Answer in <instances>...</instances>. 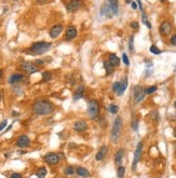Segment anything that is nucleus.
Segmentation results:
<instances>
[{
	"instance_id": "33",
	"label": "nucleus",
	"mask_w": 176,
	"mask_h": 178,
	"mask_svg": "<svg viewBox=\"0 0 176 178\" xmlns=\"http://www.w3.org/2000/svg\"><path fill=\"white\" fill-rule=\"evenodd\" d=\"M149 51L151 52L152 54H155V55H158V54H160L162 52L160 49H159L157 45H155V44H152L151 47H150V49H149Z\"/></svg>"
},
{
	"instance_id": "3",
	"label": "nucleus",
	"mask_w": 176,
	"mask_h": 178,
	"mask_svg": "<svg viewBox=\"0 0 176 178\" xmlns=\"http://www.w3.org/2000/svg\"><path fill=\"white\" fill-rule=\"evenodd\" d=\"M122 118L120 116H118L115 121H113L112 128H111L110 132V139L113 144H117L119 142L120 136H121V132H122Z\"/></svg>"
},
{
	"instance_id": "5",
	"label": "nucleus",
	"mask_w": 176,
	"mask_h": 178,
	"mask_svg": "<svg viewBox=\"0 0 176 178\" xmlns=\"http://www.w3.org/2000/svg\"><path fill=\"white\" fill-rule=\"evenodd\" d=\"M145 96H146L145 88L142 85H135L133 88V103L135 105L140 104L145 99Z\"/></svg>"
},
{
	"instance_id": "7",
	"label": "nucleus",
	"mask_w": 176,
	"mask_h": 178,
	"mask_svg": "<svg viewBox=\"0 0 176 178\" xmlns=\"http://www.w3.org/2000/svg\"><path fill=\"white\" fill-rule=\"evenodd\" d=\"M173 25L170 21H163L159 26V33L162 37H169L172 34Z\"/></svg>"
},
{
	"instance_id": "8",
	"label": "nucleus",
	"mask_w": 176,
	"mask_h": 178,
	"mask_svg": "<svg viewBox=\"0 0 176 178\" xmlns=\"http://www.w3.org/2000/svg\"><path fill=\"white\" fill-rule=\"evenodd\" d=\"M43 161L48 165H57L60 163L61 161V157L58 153H55V152H48L43 157Z\"/></svg>"
},
{
	"instance_id": "41",
	"label": "nucleus",
	"mask_w": 176,
	"mask_h": 178,
	"mask_svg": "<svg viewBox=\"0 0 176 178\" xmlns=\"http://www.w3.org/2000/svg\"><path fill=\"white\" fill-rule=\"evenodd\" d=\"M131 8L133 10H136L138 8V4H137V2L136 1H132V3H131Z\"/></svg>"
},
{
	"instance_id": "38",
	"label": "nucleus",
	"mask_w": 176,
	"mask_h": 178,
	"mask_svg": "<svg viewBox=\"0 0 176 178\" xmlns=\"http://www.w3.org/2000/svg\"><path fill=\"white\" fill-rule=\"evenodd\" d=\"M170 43H171L172 45H175V47H176V34H175V35L172 36V37H171Z\"/></svg>"
},
{
	"instance_id": "42",
	"label": "nucleus",
	"mask_w": 176,
	"mask_h": 178,
	"mask_svg": "<svg viewBox=\"0 0 176 178\" xmlns=\"http://www.w3.org/2000/svg\"><path fill=\"white\" fill-rule=\"evenodd\" d=\"M35 64H36L37 66H43L45 65V62H43L42 59H37L36 62H35Z\"/></svg>"
},
{
	"instance_id": "15",
	"label": "nucleus",
	"mask_w": 176,
	"mask_h": 178,
	"mask_svg": "<svg viewBox=\"0 0 176 178\" xmlns=\"http://www.w3.org/2000/svg\"><path fill=\"white\" fill-rule=\"evenodd\" d=\"M64 29V27L63 25H61V24H55L54 26L51 27V29H50V37L52 39H56L58 36L62 34V31H63Z\"/></svg>"
},
{
	"instance_id": "13",
	"label": "nucleus",
	"mask_w": 176,
	"mask_h": 178,
	"mask_svg": "<svg viewBox=\"0 0 176 178\" xmlns=\"http://www.w3.org/2000/svg\"><path fill=\"white\" fill-rule=\"evenodd\" d=\"M15 145L18 146V148H27L30 146V139L27 135H21L18 136L15 140Z\"/></svg>"
},
{
	"instance_id": "2",
	"label": "nucleus",
	"mask_w": 176,
	"mask_h": 178,
	"mask_svg": "<svg viewBox=\"0 0 176 178\" xmlns=\"http://www.w3.org/2000/svg\"><path fill=\"white\" fill-rule=\"evenodd\" d=\"M87 113L91 120H97L101 116V104L97 99H89L88 101Z\"/></svg>"
},
{
	"instance_id": "29",
	"label": "nucleus",
	"mask_w": 176,
	"mask_h": 178,
	"mask_svg": "<svg viewBox=\"0 0 176 178\" xmlns=\"http://www.w3.org/2000/svg\"><path fill=\"white\" fill-rule=\"evenodd\" d=\"M108 111L111 113V115H117V113L119 112V106L116 104H110L108 106Z\"/></svg>"
},
{
	"instance_id": "11",
	"label": "nucleus",
	"mask_w": 176,
	"mask_h": 178,
	"mask_svg": "<svg viewBox=\"0 0 176 178\" xmlns=\"http://www.w3.org/2000/svg\"><path fill=\"white\" fill-rule=\"evenodd\" d=\"M78 36V30L77 27L75 25H69V26L66 27V31H65V39L67 41H72L74 39L77 38Z\"/></svg>"
},
{
	"instance_id": "23",
	"label": "nucleus",
	"mask_w": 176,
	"mask_h": 178,
	"mask_svg": "<svg viewBox=\"0 0 176 178\" xmlns=\"http://www.w3.org/2000/svg\"><path fill=\"white\" fill-rule=\"evenodd\" d=\"M103 66H104L105 71H106V76L112 74V72L115 71V67L111 65L110 63L108 62V61H104V62H103Z\"/></svg>"
},
{
	"instance_id": "12",
	"label": "nucleus",
	"mask_w": 176,
	"mask_h": 178,
	"mask_svg": "<svg viewBox=\"0 0 176 178\" xmlns=\"http://www.w3.org/2000/svg\"><path fill=\"white\" fill-rule=\"evenodd\" d=\"M72 128L77 133H83L88 130V123L84 120H78L72 123Z\"/></svg>"
},
{
	"instance_id": "48",
	"label": "nucleus",
	"mask_w": 176,
	"mask_h": 178,
	"mask_svg": "<svg viewBox=\"0 0 176 178\" xmlns=\"http://www.w3.org/2000/svg\"><path fill=\"white\" fill-rule=\"evenodd\" d=\"M1 99H2V93L0 92V101H1Z\"/></svg>"
},
{
	"instance_id": "31",
	"label": "nucleus",
	"mask_w": 176,
	"mask_h": 178,
	"mask_svg": "<svg viewBox=\"0 0 176 178\" xmlns=\"http://www.w3.org/2000/svg\"><path fill=\"white\" fill-rule=\"evenodd\" d=\"M157 90H158V86L151 85V86H148V88H145V92H146V95H150V94H153Z\"/></svg>"
},
{
	"instance_id": "16",
	"label": "nucleus",
	"mask_w": 176,
	"mask_h": 178,
	"mask_svg": "<svg viewBox=\"0 0 176 178\" xmlns=\"http://www.w3.org/2000/svg\"><path fill=\"white\" fill-rule=\"evenodd\" d=\"M108 154V147L106 145L102 146L101 148H99V150L97 152H96L95 154V160L96 161H103L106 158V155Z\"/></svg>"
},
{
	"instance_id": "39",
	"label": "nucleus",
	"mask_w": 176,
	"mask_h": 178,
	"mask_svg": "<svg viewBox=\"0 0 176 178\" xmlns=\"http://www.w3.org/2000/svg\"><path fill=\"white\" fill-rule=\"evenodd\" d=\"M10 178H22V174H20V173H12Z\"/></svg>"
},
{
	"instance_id": "45",
	"label": "nucleus",
	"mask_w": 176,
	"mask_h": 178,
	"mask_svg": "<svg viewBox=\"0 0 176 178\" xmlns=\"http://www.w3.org/2000/svg\"><path fill=\"white\" fill-rule=\"evenodd\" d=\"M132 1H133V0H126V4H131Z\"/></svg>"
},
{
	"instance_id": "44",
	"label": "nucleus",
	"mask_w": 176,
	"mask_h": 178,
	"mask_svg": "<svg viewBox=\"0 0 176 178\" xmlns=\"http://www.w3.org/2000/svg\"><path fill=\"white\" fill-rule=\"evenodd\" d=\"M37 3H40V4H43V3H45L48 0H35Z\"/></svg>"
},
{
	"instance_id": "37",
	"label": "nucleus",
	"mask_w": 176,
	"mask_h": 178,
	"mask_svg": "<svg viewBox=\"0 0 176 178\" xmlns=\"http://www.w3.org/2000/svg\"><path fill=\"white\" fill-rule=\"evenodd\" d=\"M130 26H131L132 29H135V30L139 29V24H138V22H136V21L132 22V23L130 24Z\"/></svg>"
},
{
	"instance_id": "14",
	"label": "nucleus",
	"mask_w": 176,
	"mask_h": 178,
	"mask_svg": "<svg viewBox=\"0 0 176 178\" xmlns=\"http://www.w3.org/2000/svg\"><path fill=\"white\" fill-rule=\"evenodd\" d=\"M25 80V77L22 74H12L8 79V83L11 85H16L20 84Z\"/></svg>"
},
{
	"instance_id": "19",
	"label": "nucleus",
	"mask_w": 176,
	"mask_h": 178,
	"mask_svg": "<svg viewBox=\"0 0 176 178\" xmlns=\"http://www.w3.org/2000/svg\"><path fill=\"white\" fill-rule=\"evenodd\" d=\"M85 94V86L84 85H79L76 89L75 93H74V101H79L83 97Z\"/></svg>"
},
{
	"instance_id": "40",
	"label": "nucleus",
	"mask_w": 176,
	"mask_h": 178,
	"mask_svg": "<svg viewBox=\"0 0 176 178\" xmlns=\"http://www.w3.org/2000/svg\"><path fill=\"white\" fill-rule=\"evenodd\" d=\"M7 123H8V121H7V120H3V121L1 122V123H0V131H2L3 128H6V126H7Z\"/></svg>"
},
{
	"instance_id": "25",
	"label": "nucleus",
	"mask_w": 176,
	"mask_h": 178,
	"mask_svg": "<svg viewBox=\"0 0 176 178\" xmlns=\"http://www.w3.org/2000/svg\"><path fill=\"white\" fill-rule=\"evenodd\" d=\"M47 174H48V171H47V169H45V166L39 167V169H37V172H36L37 178H45L47 177Z\"/></svg>"
},
{
	"instance_id": "27",
	"label": "nucleus",
	"mask_w": 176,
	"mask_h": 178,
	"mask_svg": "<svg viewBox=\"0 0 176 178\" xmlns=\"http://www.w3.org/2000/svg\"><path fill=\"white\" fill-rule=\"evenodd\" d=\"M142 22H143V24L145 25V26H147L148 28H151V24H150L149 20H148V18H147L146 13H145V11H142Z\"/></svg>"
},
{
	"instance_id": "26",
	"label": "nucleus",
	"mask_w": 176,
	"mask_h": 178,
	"mask_svg": "<svg viewBox=\"0 0 176 178\" xmlns=\"http://www.w3.org/2000/svg\"><path fill=\"white\" fill-rule=\"evenodd\" d=\"M52 78H53V76H52V72H51V71L45 70L42 72V82L43 83L50 82V81L52 80Z\"/></svg>"
},
{
	"instance_id": "30",
	"label": "nucleus",
	"mask_w": 176,
	"mask_h": 178,
	"mask_svg": "<svg viewBox=\"0 0 176 178\" xmlns=\"http://www.w3.org/2000/svg\"><path fill=\"white\" fill-rule=\"evenodd\" d=\"M76 173V169L74 166L72 165H68V166H66L65 169H64V174L67 176H72L74 174Z\"/></svg>"
},
{
	"instance_id": "43",
	"label": "nucleus",
	"mask_w": 176,
	"mask_h": 178,
	"mask_svg": "<svg viewBox=\"0 0 176 178\" xmlns=\"http://www.w3.org/2000/svg\"><path fill=\"white\" fill-rule=\"evenodd\" d=\"M136 2H137V4H138V8H139V10L140 11H143V3H142V1L140 0H136Z\"/></svg>"
},
{
	"instance_id": "35",
	"label": "nucleus",
	"mask_w": 176,
	"mask_h": 178,
	"mask_svg": "<svg viewBox=\"0 0 176 178\" xmlns=\"http://www.w3.org/2000/svg\"><path fill=\"white\" fill-rule=\"evenodd\" d=\"M129 50L133 52L134 51V36L132 35L129 39Z\"/></svg>"
},
{
	"instance_id": "18",
	"label": "nucleus",
	"mask_w": 176,
	"mask_h": 178,
	"mask_svg": "<svg viewBox=\"0 0 176 178\" xmlns=\"http://www.w3.org/2000/svg\"><path fill=\"white\" fill-rule=\"evenodd\" d=\"M128 85H129V79L128 77H123L121 80H120V90L119 92L117 93V95L118 96H122L123 94H124V92H126V90L128 89Z\"/></svg>"
},
{
	"instance_id": "50",
	"label": "nucleus",
	"mask_w": 176,
	"mask_h": 178,
	"mask_svg": "<svg viewBox=\"0 0 176 178\" xmlns=\"http://www.w3.org/2000/svg\"><path fill=\"white\" fill-rule=\"evenodd\" d=\"M175 157H176V151H175Z\"/></svg>"
},
{
	"instance_id": "17",
	"label": "nucleus",
	"mask_w": 176,
	"mask_h": 178,
	"mask_svg": "<svg viewBox=\"0 0 176 178\" xmlns=\"http://www.w3.org/2000/svg\"><path fill=\"white\" fill-rule=\"evenodd\" d=\"M108 7L110 8L113 15L119 14V0H107Z\"/></svg>"
},
{
	"instance_id": "10",
	"label": "nucleus",
	"mask_w": 176,
	"mask_h": 178,
	"mask_svg": "<svg viewBox=\"0 0 176 178\" xmlns=\"http://www.w3.org/2000/svg\"><path fill=\"white\" fill-rule=\"evenodd\" d=\"M83 6V0H69L68 2L66 3V10L70 13L72 12L78 11L79 9H81Z\"/></svg>"
},
{
	"instance_id": "9",
	"label": "nucleus",
	"mask_w": 176,
	"mask_h": 178,
	"mask_svg": "<svg viewBox=\"0 0 176 178\" xmlns=\"http://www.w3.org/2000/svg\"><path fill=\"white\" fill-rule=\"evenodd\" d=\"M143 149H144L143 142H138L137 146H136V149H135L134 158H133V162H132V169H133V171H135V169H136V166H137L138 162H139V160H140V158H142Z\"/></svg>"
},
{
	"instance_id": "28",
	"label": "nucleus",
	"mask_w": 176,
	"mask_h": 178,
	"mask_svg": "<svg viewBox=\"0 0 176 178\" xmlns=\"http://www.w3.org/2000/svg\"><path fill=\"white\" fill-rule=\"evenodd\" d=\"M124 175H126V167L123 165H119L117 169V177L124 178Z\"/></svg>"
},
{
	"instance_id": "20",
	"label": "nucleus",
	"mask_w": 176,
	"mask_h": 178,
	"mask_svg": "<svg viewBox=\"0 0 176 178\" xmlns=\"http://www.w3.org/2000/svg\"><path fill=\"white\" fill-rule=\"evenodd\" d=\"M107 61L109 63H110L111 65L116 68V67H119L120 66V58L118 56H117L116 54L113 53H109L107 55Z\"/></svg>"
},
{
	"instance_id": "46",
	"label": "nucleus",
	"mask_w": 176,
	"mask_h": 178,
	"mask_svg": "<svg viewBox=\"0 0 176 178\" xmlns=\"http://www.w3.org/2000/svg\"><path fill=\"white\" fill-rule=\"evenodd\" d=\"M2 76H3V71H2V69H0V79L2 78Z\"/></svg>"
},
{
	"instance_id": "22",
	"label": "nucleus",
	"mask_w": 176,
	"mask_h": 178,
	"mask_svg": "<svg viewBox=\"0 0 176 178\" xmlns=\"http://www.w3.org/2000/svg\"><path fill=\"white\" fill-rule=\"evenodd\" d=\"M123 157H124V149L120 148L119 150L115 153V157H113V159H115V163H116L118 166L121 165V163H122Z\"/></svg>"
},
{
	"instance_id": "32",
	"label": "nucleus",
	"mask_w": 176,
	"mask_h": 178,
	"mask_svg": "<svg viewBox=\"0 0 176 178\" xmlns=\"http://www.w3.org/2000/svg\"><path fill=\"white\" fill-rule=\"evenodd\" d=\"M120 90V81H116V82L112 83V86H111V91H112L115 94L119 92Z\"/></svg>"
},
{
	"instance_id": "1",
	"label": "nucleus",
	"mask_w": 176,
	"mask_h": 178,
	"mask_svg": "<svg viewBox=\"0 0 176 178\" xmlns=\"http://www.w3.org/2000/svg\"><path fill=\"white\" fill-rule=\"evenodd\" d=\"M31 109H33L34 113L37 115V116H49L54 111L55 106L49 99L40 97L37 98L36 101L33 103Z\"/></svg>"
},
{
	"instance_id": "4",
	"label": "nucleus",
	"mask_w": 176,
	"mask_h": 178,
	"mask_svg": "<svg viewBox=\"0 0 176 178\" xmlns=\"http://www.w3.org/2000/svg\"><path fill=\"white\" fill-rule=\"evenodd\" d=\"M52 47V43L51 42L47 41H38V42H34L33 44L29 47V51L31 53L36 54V55H41V54L48 52L49 50Z\"/></svg>"
},
{
	"instance_id": "24",
	"label": "nucleus",
	"mask_w": 176,
	"mask_h": 178,
	"mask_svg": "<svg viewBox=\"0 0 176 178\" xmlns=\"http://www.w3.org/2000/svg\"><path fill=\"white\" fill-rule=\"evenodd\" d=\"M101 14L102 15H105L106 18H112V12H111L110 8L108 7V4H104V6L102 7V11H101Z\"/></svg>"
},
{
	"instance_id": "36",
	"label": "nucleus",
	"mask_w": 176,
	"mask_h": 178,
	"mask_svg": "<svg viewBox=\"0 0 176 178\" xmlns=\"http://www.w3.org/2000/svg\"><path fill=\"white\" fill-rule=\"evenodd\" d=\"M122 61H123V64L126 66V67H129L130 66V59H129L128 55H126V53H123L122 54Z\"/></svg>"
},
{
	"instance_id": "49",
	"label": "nucleus",
	"mask_w": 176,
	"mask_h": 178,
	"mask_svg": "<svg viewBox=\"0 0 176 178\" xmlns=\"http://www.w3.org/2000/svg\"><path fill=\"white\" fill-rule=\"evenodd\" d=\"M174 107H175V109H176V101H174Z\"/></svg>"
},
{
	"instance_id": "34",
	"label": "nucleus",
	"mask_w": 176,
	"mask_h": 178,
	"mask_svg": "<svg viewBox=\"0 0 176 178\" xmlns=\"http://www.w3.org/2000/svg\"><path fill=\"white\" fill-rule=\"evenodd\" d=\"M131 126H132V130L134 131V132H137V130H138V119L137 118H133Z\"/></svg>"
},
{
	"instance_id": "21",
	"label": "nucleus",
	"mask_w": 176,
	"mask_h": 178,
	"mask_svg": "<svg viewBox=\"0 0 176 178\" xmlns=\"http://www.w3.org/2000/svg\"><path fill=\"white\" fill-rule=\"evenodd\" d=\"M76 174L81 178H89L90 177V172L83 166H77L76 167Z\"/></svg>"
},
{
	"instance_id": "6",
	"label": "nucleus",
	"mask_w": 176,
	"mask_h": 178,
	"mask_svg": "<svg viewBox=\"0 0 176 178\" xmlns=\"http://www.w3.org/2000/svg\"><path fill=\"white\" fill-rule=\"evenodd\" d=\"M21 69L23 70V72H25L26 74H34L39 71V67L31 62H23L21 64Z\"/></svg>"
},
{
	"instance_id": "47",
	"label": "nucleus",
	"mask_w": 176,
	"mask_h": 178,
	"mask_svg": "<svg viewBox=\"0 0 176 178\" xmlns=\"http://www.w3.org/2000/svg\"><path fill=\"white\" fill-rule=\"evenodd\" d=\"M173 135H174V137H176V126L174 128V130H173Z\"/></svg>"
}]
</instances>
